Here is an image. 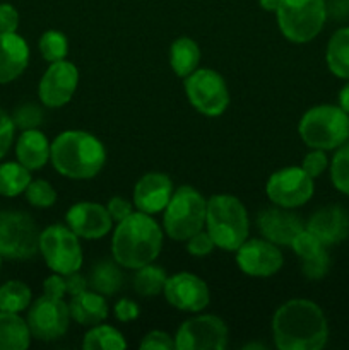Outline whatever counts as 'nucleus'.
I'll return each instance as SVG.
<instances>
[{"label": "nucleus", "instance_id": "1", "mask_svg": "<svg viewBox=\"0 0 349 350\" xmlns=\"http://www.w3.org/2000/svg\"><path fill=\"white\" fill-rule=\"evenodd\" d=\"M274 344L279 350H320L328 340L324 311L310 299H291L272 317Z\"/></svg>", "mask_w": 349, "mask_h": 350}, {"label": "nucleus", "instance_id": "2", "mask_svg": "<svg viewBox=\"0 0 349 350\" xmlns=\"http://www.w3.org/2000/svg\"><path fill=\"white\" fill-rule=\"evenodd\" d=\"M163 229L153 215L133 211L113 231L112 255L122 269L137 270L156 262L163 250Z\"/></svg>", "mask_w": 349, "mask_h": 350}, {"label": "nucleus", "instance_id": "3", "mask_svg": "<svg viewBox=\"0 0 349 350\" xmlns=\"http://www.w3.org/2000/svg\"><path fill=\"white\" fill-rule=\"evenodd\" d=\"M50 163L58 174L70 180H91L106 163L101 140L84 130H67L51 142Z\"/></svg>", "mask_w": 349, "mask_h": 350}, {"label": "nucleus", "instance_id": "4", "mask_svg": "<svg viewBox=\"0 0 349 350\" xmlns=\"http://www.w3.org/2000/svg\"><path fill=\"white\" fill-rule=\"evenodd\" d=\"M205 231L212 238L216 248L236 252L250 234L248 212L243 202L235 195H212L207 200Z\"/></svg>", "mask_w": 349, "mask_h": 350}, {"label": "nucleus", "instance_id": "5", "mask_svg": "<svg viewBox=\"0 0 349 350\" xmlns=\"http://www.w3.org/2000/svg\"><path fill=\"white\" fill-rule=\"evenodd\" d=\"M298 133L310 149L335 150L349 139V115L339 105L313 106L301 116Z\"/></svg>", "mask_w": 349, "mask_h": 350}, {"label": "nucleus", "instance_id": "6", "mask_svg": "<svg viewBox=\"0 0 349 350\" xmlns=\"http://www.w3.org/2000/svg\"><path fill=\"white\" fill-rule=\"evenodd\" d=\"M207 200L197 188L181 185L174 188L163 211V229L174 241H187L205 228Z\"/></svg>", "mask_w": 349, "mask_h": 350}, {"label": "nucleus", "instance_id": "7", "mask_svg": "<svg viewBox=\"0 0 349 350\" xmlns=\"http://www.w3.org/2000/svg\"><path fill=\"white\" fill-rule=\"evenodd\" d=\"M276 19L279 31L287 41L298 44L310 43L325 26V0H279Z\"/></svg>", "mask_w": 349, "mask_h": 350}, {"label": "nucleus", "instance_id": "8", "mask_svg": "<svg viewBox=\"0 0 349 350\" xmlns=\"http://www.w3.org/2000/svg\"><path fill=\"white\" fill-rule=\"evenodd\" d=\"M40 234L36 221L27 212H0V255L5 260H31L40 253Z\"/></svg>", "mask_w": 349, "mask_h": 350}, {"label": "nucleus", "instance_id": "9", "mask_svg": "<svg viewBox=\"0 0 349 350\" xmlns=\"http://www.w3.org/2000/svg\"><path fill=\"white\" fill-rule=\"evenodd\" d=\"M79 236L68 226L51 224L40 234V253L48 269L68 275L79 272L84 262Z\"/></svg>", "mask_w": 349, "mask_h": 350}, {"label": "nucleus", "instance_id": "10", "mask_svg": "<svg viewBox=\"0 0 349 350\" xmlns=\"http://www.w3.org/2000/svg\"><path fill=\"white\" fill-rule=\"evenodd\" d=\"M185 94L198 113L211 118L221 116L229 106L228 84L212 68H197L185 77Z\"/></svg>", "mask_w": 349, "mask_h": 350}, {"label": "nucleus", "instance_id": "11", "mask_svg": "<svg viewBox=\"0 0 349 350\" xmlns=\"http://www.w3.org/2000/svg\"><path fill=\"white\" fill-rule=\"evenodd\" d=\"M315 193L313 178L301 166H287L277 170L266 183V195L274 205L284 208L303 207Z\"/></svg>", "mask_w": 349, "mask_h": 350}, {"label": "nucleus", "instance_id": "12", "mask_svg": "<svg viewBox=\"0 0 349 350\" xmlns=\"http://www.w3.org/2000/svg\"><path fill=\"white\" fill-rule=\"evenodd\" d=\"M70 310L64 299L43 294L27 308V327L31 335L41 342H53L64 337L70 325Z\"/></svg>", "mask_w": 349, "mask_h": 350}, {"label": "nucleus", "instance_id": "13", "mask_svg": "<svg viewBox=\"0 0 349 350\" xmlns=\"http://www.w3.org/2000/svg\"><path fill=\"white\" fill-rule=\"evenodd\" d=\"M229 330L216 314H197L183 321L174 335L177 350H222L228 345Z\"/></svg>", "mask_w": 349, "mask_h": 350}, {"label": "nucleus", "instance_id": "14", "mask_svg": "<svg viewBox=\"0 0 349 350\" xmlns=\"http://www.w3.org/2000/svg\"><path fill=\"white\" fill-rule=\"evenodd\" d=\"M79 84V70L72 62L58 60L48 65L38 84V96L47 108H62L74 98Z\"/></svg>", "mask_w": 349, "mask_h": 350}, {"label": "nucleus", "instance_id": "15", "mask_svg": "<svg viewBox=\"0 0 349 350\" xmlns=\"http://www.w3.org/2000/svg\"><path fill=\"white\" fill-rule=\"evenodd\" d=\"M163 294L174 310L183 313L197 314L211 303V291L205 280L188 272H178L168 277Z\"/></svg>", "mask_w": 349, "mask_h": 350}, {"label": "nucleus", "instance_id": "16", "mask_svg": "<svg viewBox=\"0 0 349 350\" xmlns=\"http://www.w3.org/2000/svg\"><path fill=\"white\" fill-rule=\"evenodd\" d=\"M235 253L238 269L250 277H272L284 265V256L279 246L263 238L246 239Z\"/></svg>", "mask_w": 349, "mask_h": 350}, {"label": "nucleus", "instance_id": "17", "mask_svg": "<svg viewBox=\"0 0 349 350\" xmlns=\"http://www.w3.org/2000/svg\"><path fill=\"white\" fill-rule=\"evenodd\" d=\"M65 222L81 239H101L113 228V219L108 208L98 202L74 204L67 211Z\"/></svg>", "mask_w": 349, "mask_h": 350}, {"label": "nucleus", "instance_id": "18", "mask_svg": "<svg viewBox=\"0 0 349 350\" xmlns=\"http://www.w3.org/2000/svg\"><path fill=\"white\" fill-rule=\"evenodd\" d=\"M173 191V181L168 174L151 171L140 176L133 187V207L144 214H161L166 208Z\"/></svg>", "mask_w": 349, "mask_h": 350}, {"label": "nucleus", "instance_id": "19", "mask_svg": "<svg viewBox=\"0 0 349 350\" xmlns=\"http://www.w3.org/2000/svg\"><path fill=\"white\" fill-rule=\"evenodd\" d=\"M257 226L263 239L277 246H291L298 232L305 229L303 221L294 214L293 208L277 207V205L260 212Z\"/></svg>", "mask_w": 349, "mask_h": 350}, {"label": "nucleus", "instance_id": "20", "mask_svg": "<svg viewBox=\"0 0 349 350\" xmlns=\"http://www.w3.org/2000/svg\"><path fill=\"white\" fill-rule=\"evenodd\" d=\"M305 228L313 232L325 246L339 245L349 234V214L341 205H327L318 208Z\"/></svg>", "mask_w": 349, "mask_h": 350}, {"label": "nucleus", "instance_id": "21", "mask_svg": "<svg viewBox=\"0 0 349 350\" xmlns=\"http://www.w3.org/2000/svg\"><path fill=\"white\" fill-rule=\"evenodd\" d=\"M29 44L17 33H0V84H9L24 74L29 64Z\"/></svg>", "mask_w": 349, "mask_h": 350}, {"label": "nucleus", "instance_id": "22", "mask_svg": "<svg viewBox=\"0 0 349 350\" xmlns=\"http://www.w3.org/2000/svg\"><path fill=\"white\" fill-rule=\"evenodd\" d=\"M51 144L40 129L23 130L16 142V157L29 171L41 170L50 163Z\"/></svg>", "mask_w": 349, "mask_h": 350}, {"label": "nucleus", "instance_id": "23", "mask_svg": "<svg viewBox=\"0 0 349 350\" xmlns=\"http://www.w3.org/2000/svg\"><path fill=\"white\" fill-rule=\"evenodd\" d=\"M68 310L72 320L82 327H94L108 318V304L105 296L91 289L72 296Z\"/></svg>", "mask_w": 349, "mask_h": 350}, {"label": "nucleus", "instance_id": "24", "mask_svg": "<svg viewBox=\"0 0 349 350\" xmlns=\"http://www.w3.org/2000/svg\"><path fill=\"white\" fill-rule=\"evenodd\" d=\"M31 338L27 321L21 314L0 311V350H26Z\"/></svg>", "mask_w": 349, "mask_h": 350}, {"label": "nucleus", "instance_id": "25", "mask_svg": "<svg viewBox=\"0 0 349 350\" xmlns=\"http://www.w3.org/2000/svg\"><path fill=\"white\" fill-rule=\"evenodd\" d=\"M201 46L188 36H180L170 46V67L178 77H188L201 64Z\"/></svg>", "mask_w": 349, "mask_h": 350}, {"label": "nucleus", "instance_id": "26", "mask_svg": "<svg viewBox=\"0 0 349 350\" xmlns=\"http://www.w3.org/2000/svg\"><path fill=\"white\" fill-rule=\"evenodd\" d=\"M327 67L335 77L348 81L349 79V26L341 27L331 36L325 50Z\"/></svg>", "mask_w": 349, "mask_h": 350}, {"label": "nucleus", "instance_id": "27", "mask_svg": "<svg viewBox=\"0 0 349 350\" xmlns=\"http://www.w3.org/2000/svg\"><path fill=\"white\" fill-rule=\"evenodd\" d=\"M88 280L89 289L96 291L101 296H115L123 286V273L115 260H103L96 263Z\"/></svg>", "mask_w": 349, "mask_h": 350}, {"label": "nucleus", "instance_id": "28", "mask_svg": "<svg viewBox=\"0 0 349 350\" xmlns=\"http://www.w3.org/2000/svg\"><path fill=\"white\" fill-rule=\"evenodd\" d=\"M31 171L19 161H9L0 164V197L14 198L26 191L31 183Z\"/></svg>", "mask_w": 349, "mask_h": 350}, {"label": "nucleus", "instance_id": "29", "mask_svg": "<svg viewBox=\"0 0 349 350\" xmlns=\"http://www.w3.org/2000/svg\"><path fill=\"white\" fill-rule=\"evenodd\" d=\"M168 280V273L163 267L154 265H144L140 269L135 270L133 273V291H135L137 296L140 297H156L159 296L164 291V284Z\"/></svg>", "mask_w": 349, "mask_h": 350}, {"label": "nucleus", "instance_id": "30", "mask_svg": "<svg viewBox=\"0 0 349 350\" xmlns=\"http://www.w3.org/2000/svg\"><path fill=\"white\" fill-rule=\"evenodd\" d=\"M82 347L86 350H123L127 349V340L122 332L112 325L98 323L89 327L82 340Z\"/></svg>", "mask_w": 349, "mask_h": 350}, {"label": "nucleus", "instance_id": "31", "mask_svg": "<svg viewBox=\"0 0 349 350\" xmlns=\"http://www.w3.org/2000/svg\"><path fill=\"white\" fill-rule=\"evenodd\" d=\"M33 303V293L23 280H7L0 286V311L21 314Z\"/></svg>", "mask_w": 349, "mask_h": 350}, {"label": "nucleus", "instance_id": "32", "mask_svg": "<svg viewBox=\"0 0 349 350\" xmlns=\"http://www.w3.org/2000/svg\"><path fill=\"white\" fill-rule=\"evenodd\" d=\"M38 48L40 53L48 64L53 62L64 60L68 53V40L62 31L48 29L41 34L40 41H38Z\"/></svg>", "mask_w": 349, "mask_h": 350}, {"label": "nucleus", "instance_id": "33", "mask_svg": "<svg viewBox=\"0 0 349 350\" xmlns=\"http://www.w3.org/2000/svg\"><path fill=\"white\" fill-rule=\"evenodd\" d=\"M331 180L335 190L349 197V144L335 149L331 163Z\"/></svg>", "mask_w": 349, "mask_h": 350}, {"label": "nucleus", "instance_id": "34", "mask_svg": "<svg viewBox=\"0 0 349 350\" xmlns=\"http://www.w3.org/2000/svg\"><path fill=\"white\" fill-rule=\"evenodd\" d=\"M24 195L27 204L36 208H50L57 202V191L47 180H31Z\"/></svg>", "mask_w": 349, "mask_h": 350}, {"label": "nucleus", "instance_id": "35", "mask_svg": "<svg viewBox=\"0 0 349 350\" xmlns=\"http://www.w3.org/2000/svg\"><path fill=\"white\" fill-rule=\"evenodd\" d=\"M289 248L293 250V252L296 253L301 260H307V258H310V256L320 253L322 250H325L327 246H325L324 243H322L320 239L313 234V232H310L307 228H305L298 232L296 238L293 239V243H291Z\"/></svg>", "mask_w": 349, "mask_h": 350}, {"label": "nucleus", "instance_id": "36", "mask_svg": "<svg viewBox=\"0 0 349 350\" xmlns=\"http://www.w3.org/2000/svg\"><path fill=\"white\" fill-rule=\"evenodd\" d=\"M14 125L19 130H29V129H38L43 122V111H41L40 106H36L34 103H26V105L19 106V108L14 111L12 115Z\"/></svg>", "mask_w": 349, "mask_h": 350}, {"label": "nucleus", "instance_id": "37", "mask_svg": "<svg viewBox=\"0 0 349 350\" xmlns=\"http://www.w3.org/2000/svg\"><path fill=\"white\" fill-rule=\"evenodd\" d=\"M303 265H301V272L307 279L310 280H320L322 277L327 275L328 269H331V258H328L327 248L322 250L317 255L310 256L307 260H301Z\"/></svg>", "mask_w": 349, "mask_h": 350}, {"label": "nucleus", "instance_id": "38", "mask_svg": "<svg viewBox=\"0 0 349 350\" xmlns=\"http://www.w3.org/2000/svg\"><path fill=\"white\" fill-rule=\"evenodd\" d=\"M185 243H187V252L190 253L192 256H195V258H204V256H209L212 253V250L216 248L212 238L209 236L207 231H204V229L195 232V234L190 236Z\"/></svg>", "mask_w": 349, "mask_h": 350}, {"label": "nucleus", "instance_id": "39", "mask_svg": "<svg viewBox=\"0 0 349 350\" xmlns=\"http://www.w3.org/2000/svg\"><path fill=\"white\" fill-rule=\"evenodd\" d=\"M140 349L142 350H177L174 337L161 330H153L146 334L140 340Z\"/></svg>", "mask_w": 349, "mask_h": 350}, {"label": "nucleus", "instance_id": "40", "mask_svg": "<svg viewBox=\"0 0 349 350\" xmlns=\"http://www.w3.org/2000/svg\"><path fill=\"white\" fill-rule=\"evenodd\" d=\"M301 167H303L305 173L310 174L313 180L315 178L322 176V173L328 167V157L327 154H325V150L311 149L310 152L305 156L303 163H301Z\"/></svg>", "mask_w": 349, "mask_h": 350}, {"label": "nucleus", "instance_id": "41", "mask_svg": "<svg viewBox=\"0 0 349 350\" xmlns=\"http://www.w3.org/2000/svg\"><path fill=\"white\" fill-rule=\"evenodd\" d=\"M16 139V125L12 116L0 109V161L7 156Z\"/></svg>", "mask_w": 349, "mask_h": 350}, {"label": "nucleus", "instance_id": "42", "mask_svg": "<svg viewBox=\"0 0 349 350\" xmlns=\"http://www.w3.org/2000/svg\"><path fill=\"white\" fill-rule=\"evenodd\" d=\"M113 313H115V318L122 323H130V321L137 320L140 314L139 304L135 301L129 299V297H122L118 303L113 308Z\"/></svg>", "mask_w": 349, "mask_h": 350}, {"label": "nucleus", "instance_id": "43", "mask_svg": "<svg viewBox=\"0 0 349 350\" xmlns=\"http://www.w3.org/2000/svg\"><path fill=\"white\" fill-rule=\"evenodd\" d=\"M19 12L12 3H0V33H17Z\"/></svg>", "mask_w": 349, "mask_h": 350}, {"label": "nucleus", "instance_id": "44", "mask_svg": "<svg viewBox=\"0 0 349 350\" xmlns=\"http://www.w3.org/2000/svg\"><path fill=\"white\" fill-rule=\"evenodd\" d=\"M106 208H108L109 215H112L113 222L118 224L120 221L129 217L133 212V202H129L123 197H113L109 198V202L106 204Z\"/></svg>", "mask_w": 349, "mask_h": 350}, {"label": "nucleus", "instance_id": "45", "mask_svg": "<svg viewBox=\"0 0 349 350\" xmlns=\"http://www.w3.org/2000/svg\"><path fill=\"white\" fill-rule=\"evenodd\" d=\"M43 293L47 294V296L64 299L65 294H67V284H65V275L53 272L50 277H47V279H44V282H43Z\"/></svg>", "mask_w": 349, "mask_h": 350}, {"label": "nucleus", "instance_id": "46", "mask_svg": "<svg viewBox=\"0 0 349 350\" xmlns=\"http://www.w3.org/2000/svg\"><path fill=\"white\" fill-rule=\"evenodd\" d=\"M65 284H67V294L68 296H75V294H81L84 291L89 289V280L84 275H81L79 272L68 273L65 275Z\"/></svg>", "mask_w": 349, "mask_h": 350}, {"label": "nucleus", "instance_id": "47", "mask_svg": "<svg viewBox=\"0 0 349 350\" xmlns=\"http://www.w3.org/2000/svg\"><path fill=\"white\" fill-rule=\"evenodd\" d=\"M339 106L349 115V79L346 81V84L342 85L341 92H339Z\"/></svg>", "mask_w": 349, "mask_h": 350}, {"label": "nucleus", "instance_id": "48", "mask_svg": "<svg viewBox=\"0 0 349 350\" xmlns=\"http://www.w3.org/2000/svg\"><path fill=\"white\" fill-rule=\"evenodd\" d=\"M260 7H262L266 12L276 14L277 7H279V0H260Z\"/></svg>", "mask_w": 349, "mask_h": 350}, {"label": "nucleus", "instance_id": "49", "mask_svg": "<svg viewBox=\"0 0 349 350\" xmlns=\"http://www.w3.org/2000/svg\"><path fill=\"white\" fill-rule=\"evenodd\" d=\"M2 260H3V256L0 255V267H2Z\"/></svg>", "mask_w": 349, "mask_h": 350}]
</instances>
